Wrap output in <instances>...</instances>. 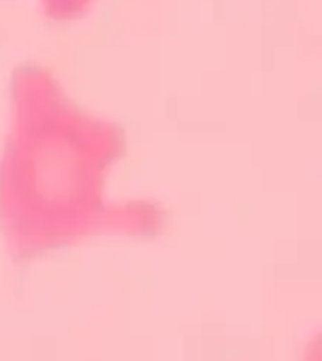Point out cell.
Instances as JSON below:
<instances>
[{
	"mask_svg": "<svg viewBox=\"0 0 322 361\" xmlns=\"http://www.w3.org/2000/svg\"><path fill=\"white\" fill-rule=\"evenodd\" d=\"M126 137L85 111L49 70L17 66L0 147V237L13 262H30L95 237L151 239L166 209L149 197L112 200L107 175Z\"/></svg>",
	"mask_w": 322,
	"mask_h": 361,
	"instance_id": "1",
	"label": "cell"
},
{
	"mask_svg": "<svg viewBox=\"0 0 322 361\" xmlns=\"http://www.w3.org/2000/svg\"><path fill=\"white\" fill-rule=\"evenodd\" d=\"M42 11L55 21H76L90 10L95 0H38Z\"/></svg>",
	"mask_w": 322,
	"mask_h": 361,
	"instance_id": "2",
	"label": "cell"
}]
</instances>
